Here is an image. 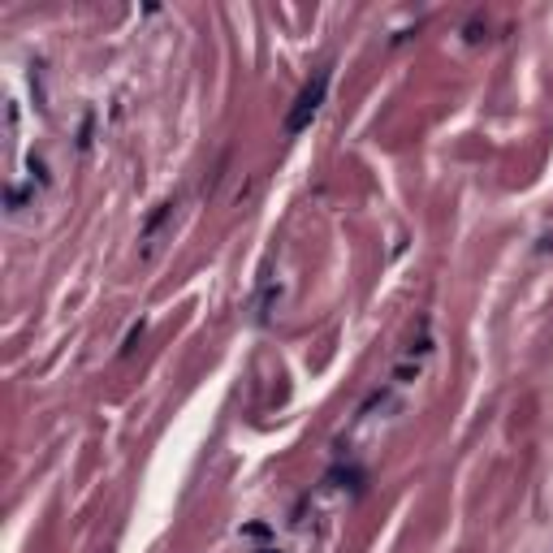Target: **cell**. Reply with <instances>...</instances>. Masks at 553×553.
Returning <instances> with one entry per match:
<instances>
[{
  "label": "cell",
  "instance_id": "2",
  "mask_svg": "<svg viewBox=\"0 0 553 553\" xmlns=\"http://www.w3.org/2000/svg\"><path fill=\"white\" fill-rule=\"evenodd\" d=\"M259 553H281V549H259Z\"/></svg>",
  "mask_w": 553,
  "mask_h": 553
},
{
  "label": "cell",
  "instance_id": "1",
  "mask_svg": "<svg viewBox=\"0 0 553 553\" xmlns=\"http://www.w3.org/2000/svg\"><path fill=\"white\" fill-rule=\"evenodd\" d=\"M324 91H328V70H316L311 82L299 91L294 108L286 113V134H303V130L311 126V117L320 113V104H324Z\"/></svg>",
  "mask_w": 553,
  "mask_h": 553
}]
</instances>
